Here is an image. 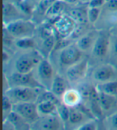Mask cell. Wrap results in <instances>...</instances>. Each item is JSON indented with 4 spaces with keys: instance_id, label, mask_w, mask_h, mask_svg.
Masks as SVG:
<instances>
[{
    "instance_id": "cell-14",
    "label": "cell",
    "mask_w": 117,
    "mask_h": 130,
    "mask_svg": "<svg viewBox=\"0 0 117 130\" xmlns=\"http://www.w3.org/2000/svg\"><path fill=\"white\" fill-rule=\"evenodd\" d=\"M91 119L95 118L91 117L89 114H88L79 106L70 108V117L67 124H66V127H68L69 128L77 129L80 125H82L83 124Z\"/></svg>"
},
{
    "instance_id": "cell-27",
    "label": "cell",
    "mask_w": 117,
    "mask_h": 130,
    "mask_svg": "<svg viewBox=\"0 0 117 130\" xmlns=\"http://www.w3.org/2000/svg\"><path fill=\"white\" fill-rule=\"evenodd\" d=\"M108 61L117 68V35L111 32V47Z\"/></svg>"
},
{
    "instance_id": "cell-5",
    "label": "cell",
    "mask_w": 117,
    "mask_h": 130,
    "mask_svg": "<svg viewBox=\"0 0 117 130\" xmlns=\"http://www.w3.org/2000/svg\"><path fill=\"white\" fill-rule=\"evenodd\" d=\"M89 59L85 56L78 63L68 68L63 75L68 80L70 86L76 87L85 81L89 72Z\"/></svg>"
},
{
    "instance_id": "cell-35",
    "label": "cell",
    "mask_w": 117,
    "mask_h": 130,
    "mask_svg": "<svg viewBox=\"0 0 117 130\" xmlns=\"http://www.w3.org/2000/svg\"><path fill=\"white\" fill-rule=\"evenodd\" d=\"M34 1H35V3H37V2H39V0H34Z\"/></svg>"
},
{
    "instance_id": "cell-10",
    "label": "cell",
    "mask_w": 117,
    "mask_h": 130,
    "mask_svg": "<svg viewBox=\"0 0 117 130\" xmlns=\"http://www.w3.org/2000/svg\"><path fill=\"white\" fill-rule=\"evenodd\" d=\"M33 72L42 86L45 89L50 90L55 75L57 73L53 63L51 62L50 59L47 58H43Z\"/></svg>"
},
{
    "instance_id": "cell-24",
    "label": "cell",
    "mask_w": 117,
    "mask_h": 130,
    "mask_svg": "<svg viewBox=\"0 0 117 130\" xmlns=\"http://www.w3.org/2000/svg\"><path fill=\"white\" fill-rule=\"evenodd\" d=\"M36 103L38 111L40 116L57 114V104L47 101H39Z\"/></svg>"
},
{
    "instance_id": "cell-31",
    "label": "cell",
    "mask_w": 117,
    "mask_h": 130,
    "mask_svg": "<svg viewBox=\"0 0 117 130\" xmlns=\"http://www.w3.org/2000/svg\"><path fill=\"white\" fill-rule=\"evenodd\" d=\"M102 10L105 12L117 13V0H105Z\"/></svg>"
},
{
    "instance_id": "cell-18",
    "label": "cell",
    "mask_w": 117,
    "mask_h": 130,
    "mask_svg": "<svg viewBox=\"0 0 117 130\" xmlns=\"http://www.w3.org/2000/svg\"><path fill=\"white\" fill-rule=\"evenodd\" d=\"M68 5L63 0H56L49 7L45 14V21L52 23L55 19L66 12Z\"/></svg>"
},
{
    "instance_id": "cell-1",
    "label": "cell",
    "mask_w": 117,
    "mask_h": 130,
    "mask_svg": "<svg viewBox=\"0 0 117 130\" xmlns=\"http://www.w3.org/2000/svg\"><path fill=\"white\" fill-rule=\"evenodd\" d=\"M44 58L37 49L17 50L7 63V72H31Z\"/></svg>"
},
{
    "instance_id": "cell-26",
    "label": "cell",
    "mask_w": 117,
    "mask_h": 130,
    "mask_svg": "<svg viewBox=\"0 0 117 130\" xmlns=\"http://www.w3.org/2000/svg\"><path fill=\"white\" fill-rule=\"evenodd\" d=\"M102 7H88V19L90 26H95L102 14Z\"/></svg>"
},
{
    "instance_id": "cell-25",
    "label": "cell",
    "mask_w": 117,
    "mask_h": 130,
    "mask_svg": "<svg viewBox=\"0 0 117 130\" xmlns=\"http://www.w3.org/2000/svg\"><path fill=\"white\" fill-rule=\"evenodd\" d=\"M95 85L97 87L99 92H102L117 97V79L99 84H95Z\"/></svg>"
},
{
    "instance_id": "cell-17",
    "label": "cell",
    "mask_w": 117,
    "mask_h": 130,
    "mask_svg": "<svg viewBox=\"0 0 117 130\" xmlns=\"http://www.w3.org/2000/svg\"><path fill=\"white\" fill-rule=\"evenodd\" d=\"M56 0H39L36 3L35 7L33 11L31 19L38 25L45 21V14L49 7Z\"/></svg>"
},
{
    "instance_id": "cell-28",
    "label": "cell",
    "mask_w": 117,
    "mask_h": 130,
    "mask_svg": "<svg viewBox=\"0 0 117 130\" xmlns=\"http://www.w3.org/2000/svg\"><path fill=\"white\" fill-rule=\"evenodd\" d=\"M57 114H58V116L60 117V119L63 121V122L64 123L65 126H66V124H67V123L68 121L69 117H70V108L66 105V104H64L63 103H62V101H61L58 104Z\"/></svg>"
},
{
    "instance_id": "cell-21",
    "label": "cell",
    "mask_w": 117,
    "mask_h": 130,
    "mask_svg": "<svg viewBox=\"0 0 117 130\" xmlns=\"http://www.w3.org/2000/svg\"><path fill=\"white\" fill-rule=\"evenodd\" d=\"M68 85H69V84L67 79H66V78L64 77L63 75L60 74L59 72H57L55 76V79H54L50 90L58 98L61 100L63 96V94L69 88Z\"/></svg>"
},
{
    "instance_id": "cell-6",
    "label": "cell",
    "mask_w": 117,
    "mask_h": 130,
    "mask_svg": "<svg viewBox=\"0 0 117 130\" xmlns=\"http://www.w3.org/2000/svg\"><path fill=\"white\" fill-rule=\"evenodd\" d=\"M43 89L29 87H11L5 91L4 94L10 98L13 104L24 102H37Z\"/></svg>"
},
{
    "instance_id": "cell-11",
    "label": "cell",
    "mask_w": 117,
    "mask_h": 130,
    "mask_svg": "<svg viewBox=\"0 0 117 130\" xmlns=\"http://www.w3.org/2000/svg\"><path fill=\"white\" fill-rule=\"evenodd\" d=\"M13 111L19 114L30 125L40 117L36 102H24L13 104Z\"/></svg>"
},
{
    "instance_id": "cell-29",
    "label": "cell",
    "mask_w": 117,
    "mask_h": 130,
    "mask_svg": "<svg viewBox=\"0 0 117 130\" xmlns=\"http://www.w3.org/2000/svg\"><path fill=\"white\" fill-rule=\"evenodd\" d=\"M104 125L107 129L117 130V110L104 118Z\"/></svg>"
},
{
    "instance_id": "cell-4",
    "label": "cell",
    "mask_w": 117,
    "mask_h": 130,
    "mask_svg": "<svg viewBox=\"0 0 117 130\" xmlns=\"http://www.w3.org/2000/svg\"><path fill=\"white\" fill-rule=\"evenodd\" d=\"M85 57V54L77 47L75 43L64 45L57 52L58 66L62 68L63 72L72 65L78 63Z\"/></svg>"
},
{
    "instance_id": "cell-30",
    "label": "cell",
    "mask_w": 117,
    "mask_h": 130,
    "mask_svg": "<svg viewBox=\"0 0 117 130\" xmlns=\"http://www.w3.org/2000/svg\"><path fill=\"white\" fill-rule=\"evenodd\" d=\"M13 111V103L7 95L3 94V117H7Z\"/></svg>"
},
{
    "instance_id": "cell-32",
    "label": "cell",
    "mask_w": 117,
    "mask_h": 130,
    "mask_svg": "<svg viewBox=\"0 0 117 130\" xmlns=\"http://www.w3.org/2000/svg\"><path fill=\"white\" fill-rule=\"evenodd\" d=\"M98 120L91 119L80 125L76 130H96L98 129Z\"/></svg>"
},
{
    "instance_id": "cell-12",
    "label": "cell",
    "mask_w": 117,
    "mask_h": 130,
    "mask_svg": "<svg viewBox=\"0 0 117 130\" xmlns=\"http://www.w3.org/2000/svg\"><path fill=\"white\" fill-rule=\"evenodd\" d=\"M66 126L58 114L40 116L34 124L30 125V129L37 130H60Z\"/></svg>"
},
{
    "instance_id": "cell-8",
    "label": "cell",
    "mask_w": 117,
    "mask_h": 130,
    "mask_svg": "<svg viewBox=\"0 0 117 130\" xmlns=\"http://www.w3.org/2000/svg\"><path fill=\"white\" fill-rule=\"evenodd\" d=\"M90 79L94 84L115 80L117 79V68L110 62L97 63L91 72Z\"/></svg>"
},
{
    "instance_id": "cell-13",
    "label": "cell",
    "mask_w": 117,
    "mask_h": 130,
    "mask_svg": "<svg viewBox=\"0 0 117 130\" xmlns=\"http://www.w3.org/2000/svg\"><path fill=\"white\" fill-rule=\"evenodd\" d=\"M99 30L89 29L75 39V44L84 54H90L96 39L98 37Z\"/></svg>"
},
{
    "instance_id": "cell-9",
    "label": "cell",
    "mask_w": 117,
    "mask_h": 130,
    "mask_svg": "<svg viewBox=\"0 0 117 130\" xmlns=\"http://www.w3.org/2000/svg\"><path fill=\"white\" fill-rule=\"evenodd\" d=\"M57 37L61 40L72 38L78 24L68 14L64 13L52 23Z\"/></svg>"
},
{
    "instance_id": "cell-34",
    "label": "cell",
    "mask_w": 117,
    "mask_h": 130,
    "mask_svg": "<svg viewBox=\"0 0 117 130\" xmlns=\"http://www.w3.org/2000/svg\"><path fill=\"white\" fill-rule=\"evenodd\" d=\"M110 30H111L110 31H111V33H113V34H115V35H117V23L115 25L114 27H111Z\"/></svg>"
},
{
    "instance_id": "cell-16",
    "label": "cell",
    "mask_w": 117,
    "mask_h": 130,
    "mask_svg": "<svg viewBox=\"0 0 117 130\" xmlns=\"http://www.w3.org/2000/svg\"><path fill=\"white\" fill-rule=\"evenodd\" d=\"M88 7L87 4H77L74 6H68L66 13L68 14L78 25H89L88 19Z\"/></svg>"
},
{
    "instance_id": "cell-23",
    "label": "cell",
    "mask_w": 117,
    "mask_h": 130,
    "mask_svg": "<svg viewBox=\"0 0 117 130\" xmlns=\"http://www.w3.org/2000/svg\"><path fill=\"white\" fill-rule=\"evenodd\" d=\"M38 42L36 37H27L16 39L14 41V47L17 50H30L37 49Z\"/></svg>"
},
{
    "instance_id": "cell-7",
    "label": "cell",
    "mask_w": 117,
    "mask_h": 130,
    "mask_svg": "<svg viewBox=\"0 0 117 130\" xmlns=\"http://www.w3.org/2000/svg\"><path fill=\"white\" fill-rule=\"evenodd\" d=\"M4 77L6 79L8 88L29 87L34 88H44L35 76L33 72L28 73L7 72L5 73Z\"/></svg>"
},
{
    "instance_id": "cell-22",
    "label": "cell",
    "mask_w": 117,
    "mask_h": 130,
    "mask_svg": "<svg viewBox=\"0 0 117 130\" xmlns=\"http://www.w3.org/2000/svg\"><path fill=\"white\" fill-rule=\"evenodd\" d=\"M4 121H7L14 129H30V124L14 111L4 118Z\"/></svg>"
},
{
    "instance_id": "cell-33",
    "label": "cell",
    "mask_w": 117,
    "mask_h": 130,
    "mask_svg": "<svg viewBox=\"0 0 117 130\" xmlns=\"http://www.w3.org/2000/svg\"><path fill=\"white\" fill-rule=\"evenodd\" d=\"M68 6H74V5H77L79 3V0H63Z\"/></svg>"
},
{
    "instance_id": "cell-15",
    "label": "cell",
    "mask_w": 117,
    "mask_h": 130,
    "mask_svg": "<svg viewBox=\"0 0 117 130\" xmlns=\"http://www.w3.org/2000/svg\"><path fill=\"white\" fill-rule=\"evenodd\" d=\"M3 25L19 19H27L13 2L3 0Z\"/></svg>"
},
{
    "instance_id": "cell-2",
    "label": "cell",
    "mask_w": 117,
    "mask_h": 130,
    "mask_svg": "<svg viewBox=\"0 0 117 130\" xmlns=\"http://www.w3.org/2000/svg\"><path fill=\"white\" fill-rule=\"evenodd\" d=\"M37 27L38 25L31 19H19L3 25V29L14 39L35 36Z\"/></svg>"
},
{
    "instance_id": "cell-3",
    "label": "cell",
    "mask_w": 117,
    "mask_h": 130,
    "mask_svg": "<svg viewBox=\"0 0 117 130\" xmlns=\"http://www.w3.org/2000/svg\"><path fill=\"white\" fill-rule=\"evenodd\" d=\"M111 47V31L99 30L98 37L89 54L91 59L97 63L108 60Z\"/></svg>"
},
{
    "instance_id": "cell-20",
    "label": "cell",
    "mask_w": 117,
    "mask_h": 130,
    "mask_svg": "<svg viewBox=\"0 0 117 130\" xmlns=\"http://www.w3.org/2000/svg\"><path fill=\"white\" fill-rule=\"evenodd\" d=\"M99 92V102L104 117L113 113L117 110V97L106 94L102 92Z\"/></svg>"
},
{
    "instance_id": "cell-19",
    "label": "cell",
    "mask_w": 117,
    "mask_h": 130,
    "mask_svg": "<svg viewBox=\"0 0 117 130\" xmlns=\"http://www.w3.org/2000/svg\"><path fill=\"white\" fill-rule=\"evenodd\" d=\"M61 101L69 108L77 107L83 102V97L76 87L69 88L61 99Z\"/></svg>"
}]
</instances>
